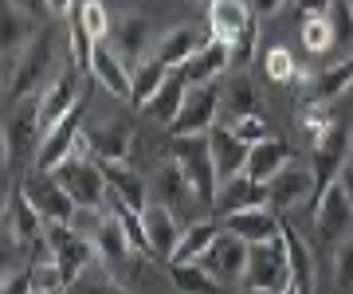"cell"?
Masks as SVG:
<instances>
[{"instance_id":"obj_31","label":"cell","mask_w":353,"mask_h":294,"mask_svg":"<svg viewBox=\"0 0 353 294\" xmlns=\"http://www.w3.org/2000/svg\"><path fill=\"white\" fill-rule=\"evenodd\" d=\"M208 39H201V32L196 28H176V32H169V36L161 39V48H157V59H161L169 71H176V67H185L192 59V55L201 52Z\"/></svg>"},{"instance_id":"obj_36","label":"cell","mask_w":353,"mask_h":294,"mask_svg":"<svg viewBox=\"0 0 353 294\" xmlns=\"http://www.w3.org/2000/svg\"><path fill=\"white\" fill-rule=\"evenodd\" d=\"M228 114V126L232 122H240V118H252L255 114V90H252V83L248 78H236L232 87L224 90V106H220Z\"/></svg>"},{"instance_id":"obj_47","label":"cell","mask_w":353,"mask_h":294,"mask_svg":"<svg viewBox=\"0 0 353 294\" xmlns=\"http://www.w3.org/2000/svg\"><path fill=\"white\" fill-rule=\"evenodd\" d=\"M4 4H16V8H20V12L36 16V20H43V16H51L48 0H4Z\"/></svg>"},{"instance_id":"obj_41","label":"cell","mask_w":353,"mask_h":294,"mask_svg":"<svg viewBox=\"0 0 353 294\" xmlns=\"http://www.w3.org/2000/svg\"><path fill=\"white\" fill-rule=\"evenodd\" d=\"M232 134L252 149V145H263V141H271V129H267V122L259 114H252V118H240V122H232Z\"/></svg>"},{"instance_id":"obj_51","label":"cell","mask_w":353,"mask_h":294,"mask_svg":"<svg viewBox=\"0 0 353 294\" xmlns=\"http://www.w3.org/2000/svg\"><path fill=\"white\" fill-rule=\"evenodd\" d=\"M36 294H67V286H59V291H36Z\"/></svg>"},{"instance_id":"obj_17","label":"cell","mask_w":353,"mask_h":294,"mask_svg":"<svg viewBox=\"0 0 353 294\" xmlns=\"http://www.w3.org/2000/svg\"><path fill=\"white\" fill-rule=\"evenodd\" d=\"M255 20V8L248 0H208V39H220V43H236L243 28Z\"/></svg>"},{"instance_id":"obj_7","label":"cell","mask_w":353,"mask_h":294,"mask_svg":"<svg viewBox=\"0 0 353 294\" xmlns=\"http://www.w3.org/2000/svg\"><path fill=\"white\" fill-rule=\"evenodd\" d=\"M20 189H24V196L32 200V208L39 212V220H43L48 228H55V224H71V220H75L79 204L71 200V192H67L55 177H48V173H32Z\"/></svg>"},{"instance_id":"obj_43","label":"cell","mask_w":353,"mask_h":294,"mask_svg":"<svg viewBox=\"0 0 353 294\" xmlns=\"http://www.w3.org/2000/svg\"><path fill=\"white\" fill-rule=\"evenodd\" d=\"M255 48H259V24L252 20V24L236 36V43H232V63L248 67V63H252V55H255Z\"/></svg>"},{"instance_id":"obj_9","label":"cell","mask_w":353,"mask_h":294,"mask_svg":"<svg viewBox=\"0 0 353 294\" xmlns=\"http://www.w3.org/2000/svg\"><path fill=\"white\" fill-rule=\"evenodd\" d=\"M314 145V180H318V192H326L334 180H341V173L350 169V129L345 126H334L322 134V138L310 141Z\"/></svg>"},{"instance_id":"obj_35","label":"cell","mask_w":353,"mask_h":294,"mask_svg":"<svg viewBox=\"0 0 353 294\" xmlns=\"http://www.w3.org/2000/svg\"><path fill=\"white\" fill-rule=\"evenodd\" d=\"M345 90H353V59H341V63H334L330 71H322V75L314 78L310 103L326 106L330 98H338V94H345Z\"/></svg>"},{"instance_id":"obj_50","label":"cell","mask_w":353,"mask_h":294,"mask_svg":"<svg viewBox=\"0 0 353 294\" xmlns=\"http://www.w3.org/2000/svg\"><path fill=\"white\" fill-rule=\"evenodd\" d=\"M279 294H303V291H299V282L290 279V282H287V286H283V291H279Z\"/></svg>"},{"instance_id":"obj_38","label":"cell","mask_w":353,"mask_h":294,"mask_svg":"<svg viewBox=\"0 0 353 294\" xmlns=\"http://www.w3.org/2000/svg\"><path fill=\"white\" fill-rule=\"evenodd\" d=\"M334 286L338 294H353V235L334 247Z\"/></svg>"},{"instance_id":"obj_6","label":"cell","mask_w":353,"mask_h":294,"mask_svg":"<svg viewBox=\"0 0 353 294\" xmlns=\"http://www.w3.org/2000/svg\"><path fill=\"white\" fill-rule=\"evenodd\" d=\"M48 59H51V32H39V36L28 43V52L20 55L16 71L4 78V90L12 94L16 103L36 98V90L39 94L48 90V83H43V75H48Z\"/></svg>"},{"instance_id":"obj_10","label":"cell","mask_w":353,"mask_h":294,"mask_svg":"<svg viewBox=\"0 0 353 294\" xmlns=\"http://www.w3.org/2000/svg\"><path fill=\"white\" fill-rule=\"evenodd\" d=\"M220 106H224V90H216V83L212 87H189V98H185V106L173 122V138L208 134L220 118Z\"/></svg>"},{"instance_id":"obj_53","label":"cell","mask_w":353,"mask_h":294,"mask_svg":"<svg viewBox=\"0 0 353 294\" xmlns=\"http://www.w3.org/2000/svg\"><path fill=\"white\" fill-rule=\"evenodd\" d=\"M243 294H271V291H252V286H243Z\"/></svg>"},{"instance_id":"obj_54","label":"cell","mask_w":353,"mask_h":294,"mask_svg":"<svg viewBox=\"0 0 353 294\" xmlns=\"http://www.w3.org/2000/svg\"><path fill=\"white\" fill-rule=\"evenodd\" d=\"M196 4H201V0H196Z\"/></svg>"},{"instance_id":"obj_46","label":"cell","mask_w":353,"mask_h":294,"mask_svg":"<svg viewBox=\"0 0 353 294\" xmlns=\"http://www.w3.org/2000/svg\"><path fill=\"white\" fill-rule=\"evenodd\" d=\"M294 4H299L303 20H326L330 8H334V0H294Z\"/></svg>"},{"instance_id":"obj_40","label":"cell","mask_w":353,"mask_h":294,"mask_svg":"<svg viewBox=\"0 0 353 294\" xmlns=\"http://www.w3.org/2000/svg\"><path fill=\"white\" fill-rule=\"evenodd\" d=\"M330 32H334V48L341 43H350L353 39V4L350 0H334V8H330Z\"/></svg>"},{"instance_id":"obj_19","label":"cell","mask_w":353,"mask_h":294,"mask_svg":"<svg viewBox=\"0 0 353 294\" xmlns=\"http://www.w3.org/2000/svg\"><path fill=\"white\" fill-rule=\"evenodd\" d=\"M87 141L99 165H122L130 154V141H134V129H130V122H102V126H87Z\"/></svg>"},{"instance_id":"obj_24","label":"cell","mask_w":353,"mask_h":294,"mask_svg":"<svg viewBox=\"0 0 353 294\" xmlns=\"http://www.w3.org/2000/svg\"><path fill=\"white\" fill-rule=\"evenodd\" d=\"M0 48H4V78L16 71V63H20V55L28 52V43L36 36H28V12H20L16 4H4L0 8Z\"/></svg>"},{"instance_id":"obj_42","label":"cell","mask_w":353,"mask_h":294,"mask_svg":"<svg viewBox=\"0 0 353 294\" xmlns=\"http://www.w3.org/2000/svg\"><path fill=\"white\" fill-rule=\"evenodd\" d=\"M263 71H267L271 83H290V78H294V59H290L287 48H271L267 59H263Z\"/></svg>"},{"instance_id":"obj_12","label":"cell","mask_w":353,"mask_h":294,"mask_svg":"<svg viewBox=\"0 0 353 294\" xmlns=\"http://www.w3.org/2000/svg\"><path fill=\"white\" fill-rule=\"evenodd\" d=\"M79 138H83V106H79L75 114L67 118V122H59V126L51 129L48 138L39 141V149H36V173H55V169H63L71 157H75V145Z\"/></svg>"},{"instance_id":"obj_22","label":"cell","mask_w":353,"mask_h":294,"mask_svg":"<svg viewBox=\"0 0 353 294\" xmlns=\"http://www.w3.org/2000/svg\"><path fill=\"white\" fill-rule=\"evenodd\" d=\"M141 220H145V235H150V251L161 259H173L176 243H181V235H185V228L176 224V212H169L165 204H150L145 212H141Z\"/></svg>"},{"instance_id":"obj_20","label":"cell","mask_w":353,"mask_h":294,"mask_svg":"<svg viewBox=\"0 0 353 294\" xmlns=\"http://www.w3.org/2000/svg\"><path fill=\"white\" fill-rule=\"evenodd\" d=\"M228 67H232V48L220 43V39H208L181 71H185V78H189V87H212Z\"/></svg>"},{"instance_id":"obj_23","label":"cell","mask_w":353,"mask_h":294,"mask_svg":"<svg viewBox=\"0 0 353 294\" xmlns=\"http://www.w3.org/2000/svg\"><path fill=\"white\" fill-rule=\"evenodd\" d=\"M145 39H150V24L141 20V16H122V20H114L110 28V48L118 52V59L134 71L138 63H145Z\"/></svg>"},{"instance_id":"obj_15","label":"cell","mask_w":353,"mask_h":294,"mask_svg":"<svg viewBox=\"0 0 353 294\" xmlns=\"http://www.w3.org/2000/svg\"><path fill=\"white\" fill-rule=\"evenodd\" d=\"M208 149H212V165H216L220 185H224V180L243 177L252 149H248L236 134H232V126H212V129H208Z\"/></svg>"},{"instance_id":"obj_44","label":"cell","mask_w":353,"mask_h":294,"mask_svg":"<svg viewBox=\"0 0 353 294\" xmlns=\"http://www.w3.org/2000/svg\"><path fill=\"white\" fill-rule=\"evenodd\" d=\"M79 294H134V291H126L118 279H110V275H83L79 279Z\"/></svg>"},{"instance_id":"obj_5","label":"cell","mask_w":353,"mask_h":294,"mask_svg":"<svg viewBox=\"0 0 353 294\" xmlns=\"http://www.w3.org/2000/svg\"><path fill=\"white\" fill-rule=\"evenodd\" d=\"M51 177L71 192V200H75L79 208H99V212L106 208L110 189H106V177H102L99 161H90V157H71V161H67L63 169H55Z\"/></svg>"},{"instance_id":"obj_49","label":"cell","mask_w":353,"mask_h":294,"mask_svg":"<svg viewBox=\"0 0 353 294\" xmlns=\"http://www.w3.org/2000/svg\"><path fill=\"white\" fill-rule=\"evenodd\" d=\"M51 16H71L75 12V0H48Z\"/></svg>"},{"instance_id":"obj_39","label":"cell","mask_w":353,"mask_h":294,"mask_svg":"<svg viewBox=\"0 0 353 294\" xmlns=\"http://www.w3.org/2000/svg\"><path fill=\"white\" fill-rule=\"evenodd\" d=\"M303 48L310 55H326L334 48V32L330 20H303Z\"/></svg>"},{"instance_id":"obj_2","label":"cell","mask_w":353,"mask_h":294,"mask_svg":"<svg viewBox=\"0 0 353 294\" xmlns=\"http://www.w3.org/2000/svg\"><path fill=\"white\" fill-rule=\"evenodd\" d=\"M314 228H318V235H322L326 247H341L353 235V200H350V192H345L341 180H334L326 192H318Z\"/></svg>"},{"instance_id":"obj_48","label":"cell","mask_w":353,"mask_h":294,"mask_svg":"<svg viewBox=\"0 0 353 294\" xmlns=\"http://www.w3.org/2000/svg\"><path fill=\"white\" fill-rule=\"evenodd\" d=\"M287 0H255V16H271V12H279Z\"/></svg>"},{"instance_id":"obj_33","label":"cell","mask_w":353,"mask_h":294,"mask_svg":"<svg viewBox=\"0 0 353 294\" xmlns=\"http://www.w3.org/2000/svg\"><path fill=\"white\" fill-rule=\"evenodd\" d=\"M169 282L176 294H228L220 279H212L201 263H173L169 267Z\"/></svg>"},{"instance_id":"obj_8","label":"cell","mask_w":353,"mask_h":294,"mask_svg":"<svg viewBox=\"0 0 353 294\" xmlns=\"http://www.w3.org/2000/svg\"><path fill=\"white\" fill-rule=\"evenodd\" d=\"M79 106H83V98H79V71L67 67V71H59V75L48 83V90L39 94V126H43V138H48L59 122H67Z\"/></svg>"},{"instance_id":"obj_34","label":"cell","mask_w":353,"mask_h":294,"mask_svg":"<svg viewBox=\"0 0 353 294\" xmlns=\"http://www.w3.org/2000/svg\"><path fill=\"white\" fill-rule=\"evenodd\" d=\"M165 78H169V67H165L157 55H150L145 63L134 67V94H130V103L138 106V110H145V106H150V98L165 87Z\"/></svg>"},{"instance_id":"obj_11","label":"cell","mask_w":353,"mask_h":294,"mask_svg":"<svg viewBox=\"0 0 353 294\" xmlns=\"http://www.w3.org/2000/svg\"><path fill=\"white\" fill-rule=\"evenodd\" d=\"M248 243L240 240V235H232V231H220L212 240V247L201 255V267L212 275V279H220L224 286H232V282H243V275H248Z\"/></svg>"},{"instance_id":"obj_37","label":"cell","mask_w":353,"mask_h":294,"mask_svg":"<svg viewBox=\"0 0 353 294\" xmlns=\"http://www.w3.org/2000/svg\"><path fill=\"white\" fill-rule=\"evenodd\" d=\"M71 16H79V20H83V28H87L99 43H102V36H110V28H114L110 16H106V8H102V0H79Z\"/></svg>"},{"instance_id":"obj_28","label":"cell","mask_w":353,"mask_h":294,"mask_svg":"<svg viewBox=\"0 0 353 294\" xmlns=\"http://www.w3.org/2000/svg\"><path fill=\"white\" fill-rule=\"evenodd\" d=\"M287 165H290V149L279 138H271L263 145H252V157H248V169L243 173L252 180H259V185H271Z\"/></svg>"},{"instance_id":"obj_3","label":"cell","mask_w":353,"mask_h":294,"mask_svg":"<svg viewBox=\"0 0 353 294\" xmlns=\"http://www.w3.org/2000/svg\"><path fill=\"white\" fill-rule=\"evenodd\" d=\"M287 282H290V255H287L283 235L271 240V243H255L252 251H248V275H243V286L279 294Z\"/></svg>"},{"instance_id":"obj_27","label":"cell","mask_w":353,"mask_h":294,"mask_svg":"<svg viewBox=\"0 0 353 294\" xmlns=\"http://www.w3.org/2000/svg\"><path fill=\"white\" fill-rule=\"evenodd\" d=\"M102 177H106V189H110L122 204L138 208V212H145V208L153 204L150 200V185H145L141 173H134L126 161H122V165H102Z\"/></svg>"},{"instance_id":"obj_4","label":"cell","mask_w":353,"mask_h":294,"mask_svg":"<svg viewBox=\"0 0 353 294\" xmlns=\"http://www.w3.org/2000/svg\"><path fill=\"white\" fill-rule=\"evenodd\" d=\"M48 247H51V255H55V263H59V271H63L67 286L83 279V275L90 271V263H99L90 235H83V231L71 228V224H55V228H48Z\"/></svg>"},{"instance_id":"obj_29","label":"cell","mask_w":353,"mask_h":294,"mask_svg":"<svg viewBox=\"0 0 353 294\" xmlns=\"http://www.w3.org/2000/svg\"><path fill=\"white\" fill-rule=\"evenodd\" d=\"M220 231H224L220 220H192L189 228H185V235H181V243H176L169 267H173V263H201V255L212 247V240Z\"/></svg>"},{"instance_id":"obj_21","label":"cell","mask_w":353,"mask_h":294,"mask_svg":"<svg viewBox=\"0 0 353 294\" xmlns=\"http://www.w3.org/2000/svg\"><path fill=\"white\" fill-rule=\"evenodd\" d=\"M90 75L99 78V87L106 90V94H114V98H130V94H134V71L118 59V52H114L110 43H99Z\"/></svg>"},{"instance_id":"obj_32","label":"cell","mask_w":353,"mask_h":294,"mask_svg":"<svg viewBox=\"0 0 353 294\" xmlns=\"http://www.w3.org/2000/svg\"><path fill=\"white\" fill-rule=\"evenodd\" d=\"M283 243H287V255H290V279L299 282L303 294H314V255H310L303 235H294L287 220H283Z\"/></svg>"},{"instance_id":"obj_1","label":"cell","mask_w":353,"mask_h":294,"mask_svg":"<svg viewBox=\"0 0 353 294\" xmlns=\"http://www.w3.org/2000/svg\"><path fill=\"white\" fill-rule=\"evenodd\" d=\"M169 161H173L185 180L192 185L201 204H216V192H220V177L212 165V149H208V134H192V138H173L169 145Z\"/></svg>"},{"instance_id":"obj_16","label":"cell","mask_w":353,"mask_h":294,"mask_svg":"<svg viewBox=\"0 0 353 294\" xmlns=\"http://www.w3.org/2000/svg\"><path fill=\"white\" fill-rule=\"evenodd\" d=\"M43 231H48V224L39 220V212L32 208L24 189H12L4 196V235H12L16 243H39Z\"/></svg>"},{"instance_id":"obj_45","label":"cell","mask_w":353,"mask_h":294,"mask_svg":"<svg viewBox=\"0 0 353 294\" xmlns=\"http://www.w3.org/2000/svg\"><path fill=\"white\" fill-rule=\"evenodd\" d=\"M0 294H36V279H32V271L4 275V291H0Z\"/></svg>"},{"instance_id":"obj_13","label":"cell","mask_w":353,"mask_h":294,"mask_svg":"<svg viewBox=\"0 0 353 294\" xmlns=\"http://www.w3.org/2000/svg\"><path fill=\"white\" fill-rule=\"evenodd\" d=\"M252 208H271V192H267V185H259V180H252L243 173V177L220 185L212 212H216V220H228L236 212H252Z\"/></svg>"},{"instance_id":"obj_30","label":"cell","mask_w":353,"mask_h":294,"mask_svg":"<svg viewBox=\"0 0 353 294\" xmlns=\"http://www.w3.org/2000/svg\"><path fill=\"white\" fill-rule=\"evenodd\" d=\"M157 192H161V200L157 204H165L169 212H185V208H192V204H201L196 200V192H192V185L185 180V173L173 165V161H165L161 165V173H157Z\"/></svg>"},{"instance_id":"obj_25","label":"cell","mask_w":353,"mask_h":294,"mask_svg":"<svg viewBox=\"0 0 353 294\" xmlns=\"http://www.w3.org/2000/svg\"><path fill=\"white\" fill-rule=\"evenodd\" d=\"M185 98H189V78H185V71L176 67V71H169L165 87L150 98L145 114H150L153 122H157V126H169V129H173L176 114H181V106H185Z\"/></svg>"},{"instance_id":"obj_26","label":"cell","mask_w":353,"mask_h":294,"mask_svg":"<svg viewBox=\"0 0 353 294\" xmlns=\"http://www.w3.org/2000/svg\"><path fill=\"white\" fill-rule=\"evenodd\" d=\"M90 243H94V255H99V263H102L106 271L126 267V263H130V251H134V243H130L126 228H122L114 216L102 220V228L90 235Z\"/></svg>"},{"instance_id":"obj_18","label":"cell","mask_w":353,"mask_h":294,"mask_svg":"<svg viewBox=\"0 0 353 294\" xmlns=\"http://www.w3.org/2000/svg\"><path fill=\"white\" fill-rule=\"evenodd\" d=\"M224 224V231H232V235H240L248 247H255V243H271L283 235V220L275 216V208H252V212H236V216L220 220Z\"/></svg>"},{"instance_id":"obj_14","label":"cell","mask_w":353,"mask_h":294,"mask_svg":"<svg viewBox=\"0 0 353 294\" xmlns=\"http://www.w3.org/2000/svg\"><path fill=\"white\" fill-rule=\"evenodd\" d=\"M267 192H271V208L275 212H283V208H294L303 204V200H318V180H314V169L306 165H294L290 161L283 173H279L271 185H267Z\"/></svg>"},{"instance_id":"obj_52","label":"cell","mask_w":353,"mask_h":294,"mask_svg":"<svg viewBox=\"0 0 353 294\" xmlns=\"http://www.w3.org/2000/svg\"><path fill=\"white\" fill-rule=\"evenodd\" d=\"M350 169H353V129H350Z\"/></svg>"}]
</instances>
